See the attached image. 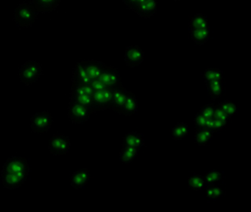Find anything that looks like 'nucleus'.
Here are the masks:
<instances>
[{"mask_svg":"<svg viewBox=\"0 0 251 212\" xmlns=\"http://www.w3.org/2000/svg\"><path fill=\"white\" fill-rule=\"evenodd\" d=\"M94 92H95V89H94L91 83H73L71 94H70V100L69 103H70V104L76 103V104L83 105V106H88V107L95 109L93 98H92Z\"/></svg>","mask_w":251,"mask_h":212,"instance_id":"f257e3e1","label":"nucleus"},{"mask_svg":"<svg viewBox=\"0 0 251 212\" xmlns=\"http://www.w3.org/2000/svg\"><path fill=\"white\" fill-rule=\"evenodd\" d=\"M42 73L40 63L35 60H29L25 63L19 71V77L22 82L30 85L39 80Z\"/></svg>","mask_w":251,"mask_h":212,"instance_id":"f03ea898","label":"nucleus"},{"mask_svg":"<svg viewBox=\"0 0 251 212\" xmlns=\"http://www.w3.org/2000/svg\"><path fill=\"white\" fill-rule=\"evenodd\" d=\"M30 172V166L27 159L21 156H13L5 162L2 173H11L27 178Z\"/></svg>","mask_w":251,"mask_h":212,"instance_id":"7ed1b4c3","label":"nucleus"},{"mask_svg":"<svg viewBox=\"0 0 251 212\" xmlns=\"http://www.w3.org/2000/svg\"><path fill=\"white\" fill-rule=\"evenodd\" d=\"M36 12L34 6L28 3H23L16 9L14 20L19 26H30L36 20Z\"/></svg>","mask_w":251,"mask_h":212,"instance_id":"20e7f679","label":"nucleus"},{"mask_svg":"<svg viewBox=\"0 0 251 212\" xmlns=\"http://www.w3.org/2000/svg\"><path fill=\"white\" fill-rule=\"evenodd\" d=\"M97 113L92 107L83 105L68 104V116L72 122L74 124H82L89 120L91 115Z\"/></svg>","mask_w":251,"mask_h":212,"instance_id":"39448f33","label":"nucleus"},{"mask_svg":"<svg viewBox=\"0 0 251 212\" xmlns=\"http://www.w3.org/2000/svg\"><path fill=\"white\" fill-rule=\"evenodd\" d=\"M52 116L46 110L39 111L30 118V127L36 133H45L49 131L52 125Z\"/></svg>","mask_w":251,"mask_h":212,"instance_id":"423d86ee","label":"nucleus"},{"mask_svg":"<svg viewBox=\"0 0 251 212\" xmlns=\"http://www.w3.org/2000/svg\"><path fill=\"white\" fill-rule=\"evenodd\" d=\"M114 95V87L105 88L100 90H96L92 95L94 107L97 111H104L110 110L111 102Z\"/></svg>","mask_w":251,"mask_h":212,"instance_id":"0eeeda50","label":"nucleus"},{"mask_svg":"<svg viewBox=\"0 0 251 212\" xmlns=\"http://www.w3.org/2000/svg\"><path fill=\"white\" fill-rule=\"evenodd\" d=\"M70 148V138L64 134L54 135L50 140L48 150L51 154L61 156L68 153Z\"/></svg>","mask_w":251,"mask_h":212,"instance_id":"6e6552de","label":"nucleus"},{"mask_svg":"<svg viewBox=\"0 0 251 212\" xmlns=\"http://www.w3.org/2000/svg\"><path fill=\"white\" fill-rule=\"evenodd\" d=\"M98 80L108 88H113L121 83V78L119 69L114 66L105 65Z\"/></svg>","mask_w":251,"mask_h":212,"instance_id":"1a4fd4ad","label":"nucleus"},{"mask_svg":"<svg viewBox=\"0 0 251 212\" xmlns=\"http://www.w3.org/2000/svg\"><path fill=\"white\" fill-rule=\"evenodd\" d=\"M145 53L138 45L126 47L124 59L126 64L131 68L137 67L143 62Z\"/></svg>","mask_w":251,"mask_h":212,"instance_id":"9d476101","label":"nucleus"},{"mask_svg":"<svg viewBox=\"0 0 251 212\" xmlns=\"http://www.w3.org/2000/svg\"><path fill=\"white\" fill-rule=\"evenodd\" d=\"M127 92L128 91L123 86L122 82L114 87V95H113L110 110L121 114L122 108L127 97Z\"/></svg>","mask_w":251,"mask_h":212,"instance_id":"9b49d317","label":"nucleus"},{"mask_svg":"<svg viewBox=\"0 0 251 212\" xmlns=\"http://www.w3.org/2000/svg\"><path fill=\"white\" fill-rule=\"evenodd\" d=\"M80 63L86 70L91 82L99 78L105 66V63L103 62L100 61V60H83Z\"/></svg>","mask_w":251,"mask_h":212,"instance_id":"f8f14e48","label":"nucleus"},{"mask_svg":"<svg viewBox=\"0 0 251 212\" xmlns=\"http://www.w3.org/2000/svg\"><path fill=\"white\" fill-rule=\"evenodd\" d=\"M90 178V171L86 168H83L73 172L70 178V184L75 189L80 190L86 187Z\"/></svg>","mask_w":251,"mask_h":212,"instance_id":"ddd939ff","label":"nucleus"},{"mask_svg":"<svg viewBox=\"0 0 251 212\" xmlns=\"http://www.w3.org/2000/svg\"><path fill=\"white\" fill-rule=\"evenodd\" d=\"M145 139L144 134L137 132H129L125 135L122 146L139 150L145 145Z\"/></svg>","mask_w":251,"mask_h":212,"instance_id":"4468645a","label":"nucleus"},{"mask_svg":"<svg viewBox=\"0 0 251 212\" xmlns=\"http://www.w3.org/2000/svg\"><path fill=\"white\" fill-rule=\"evenodd\" d=\"M189 31V35L192 41L198 45H202L209 41L212 35V29L211 26L202 29H192Z\"/></svg>","mask_w":251,"mask_h":212,"instance_id":"2eb2a0df","label":"nucleus"},{"mask_svg":"<svg viewBox=\"0 0 251 212\" xmlns=\"http://www.w3.org/2000/svg\"><path fill=\"white\" fill-rule=\"evenodd\" d=\"M158 10V3L156 0H145L137 9L135 13L141 17L145 19H151L156 13Z\"/></svg>","mask_w":251,"mask_h":212,"instance_id":"dca6fc26","label":"nucleus"},{"mask_svg":"<svg viewBox=\"0 0 251 212\" xmlns=\"http://www.w3.org/2000/svg\"><path fill=\"white\" fill-rule=\"evenodd\" d=\"M27 178L11 173H2V182L8 189H16L25 183Z\"/></svg>","mask_w":251,"mask_h":212,"instance_id":"f3484780","label":"nucleus"},{"mask_svg":"<svg viewBox=\"0 0 251 212\" xmlns=\"http://www.w3.org/2000/svg\"><path fill=\"white\" fill-rule=\"evenodd\" d=\"M138 109H139V103L136 96L131 91H128L120 115L130 116L136 113L138 111Z\"/></svg>","mask_w":251,"mask_h":212,"instance_id":"a211bd4d","label":"nucleus"},{"mask_svg":"<svg viewBox=\"0 0 251 212\" xmlns=\"http://www.w3.org/2000/svg\"><path fill=\"white\" fill-rule=\"evenodd\" d=\"M208 95L213 100L218 99L225 92V84L223 80L210 81L205 82Z\"/></svg>","mask_w":251,"mask_h":212,"instance_id":"6ab92c4d","label":"nucleus"},{"mask_svg":"<svg viewBox=\"0 0 251 212\" xmlns=\"http://www.w3.org/2000/svg\"><path fill=\"white\" fill-rule=\"evenodd\" d=\"M187 184L189 189L196 191L206 189L209 186L205 181L203 175L197 173H194L192 176L189 177Z\"/></svg>","mask_w":251,"mask_h":212,"instance_id":"aec40b11","label":"nucleus"},{"mask_svg":"<svg viewBox=\"0 0 251 212\" xmlns=\"http://www.w3.org/2000/svg\"><path fill=\"white\" fill-rule=\"evenodd\" d=\"M73 83L75 84H90L91 80L88 77L87 73L80 63H77L73 69Z\"/></svg>","mask_w":251,"mask_h":212,"instance_id":"412c9836","label":"nucleus"},{"mask_svg":"<svg viewBox=\"0 0 251 212\" xmlns=\"http://www.w3.org/2000/svg\"><path fill=\"white\" fill-rule=\"evenodd\" d=\"M33 1L36 11L45 13L55 10L59 5L61 0H33Z\"/></svg>","mask_w":251,"mask_h":212,"instance_id":"4be33fe9","label":"nucleus"},{"mask_svg":"<svg viewBox=\"0 0 251 212\" xmlns=\"http://www.w3.org/2000/svg\"><path fill=\"white\" fill-rule=\"evenodd\" d=\"M214 132L208 129H197L195 134V141L199 146H205L211 142L214 138Z\"/></svg>","mask_w":251,"mask_h":212,"instance_id":"5701e85b","label":"nucleus"},{"mask_svg":"<svg viewBox=\"0 0 251 212\" xmlns=\"http://www.w3.org/2000/svg\"><path fill=\"white\" fill-rule=\"evenodd\" d=\"M209 26L208 18L202 13H196L191 18L189 23V30L202 29Z\"/></svg>","mask_w":251,"mask_h":212,"instance_id":"b1692460","label":"nucleus"},{"mask_svg":"<svg viewBox=\"0 0 251 212\" xmlns=\"http://www.w3.org/2000/svg\"><path fill=\"white\" fill-rule=\"evenodd\" d=\"M189 133V126L184 122H179L171 129V137L175 141L183 139Z\"/></svg>","mask_w":251,"mask_h":212,"instance_id":"393cba45","label":"nucleus"},{"mask_svg":"<svg viewBox=\"0 0 251 212\" xmlns=\"http://www.w3.org/2000/svg\"><path fill=\"white\" fill-rule=\"evenodd\" d=\"M205 82L214 80H223V72L218 68L208 67L202 72Z\"/></svg>","mask_w":251,"mask_h":212,"instance_id":"a878e982","label":"nucleus"},{"mask_svg":"<svg viewBox=\"0 0 251 212\" xmlns=\"http://www.w3.org/2000/svg\"><path fill=\"white\" fill-rule=\"evenodd\" d=\"M138 153H139V150L122 146V149L120 153V162L125 163V164H129L133 161V159H135Z\"/></svg>","mask_w":251,"mask_h":212,"instance_id":"bb28decb","label":"nucleus"},{"mask_svg":"<svg viewBox=\"0 0 251 212\" xmlns=\"http://www.w3.org/2000/svg\"><path fill=\"white\" fill-rule=\"evenodd\" d=\"M203 177L208 186L217 185L223 182L224 172L211 170L205 173Z\"/></svg>","mask_w":251,"mask_h":212,"instance_id":"cd10ccee","label":"nucleus"},{"mask_svg":"<svg viewBox=\"0 0 251 212\" xmlns=\"http://www.w3.org/2000/svg\"><path fill=\"white\" fill-rule=\"evenodd\" d=\"M216 106L220 107L230 118L233 117L238 113V108L236 105L233 104L230 100H224V101L220 102Z\"/></svg>","mask_w":251,"mask_h":212,"instance_id":"c85d7f7f","label":"nucleus"},{"mask_svg":"<svg viewBox=\"0 0 251 212\" xmlns=\"http://www.w3.org/2000/svg\"><path fill=\"white\" fill-rule=\"evenodd\" d=\"M205 190H206L207 197L211 200H216L226 194V191L220 188L218 185L209 186Z\"/></svg>","mask_w":251,"mask_h":212,"instance_id":"c756f323","label":"nucleus"},{"mask_svg":"<svg viewBox=\"0 0 251 212\" xmlns=\"http://www.w3.org/2000/svg\"><path fill=\"white\" fill-rule=\"evenodd\" d=\"M212 118L220 119V120L224 121V122H228V121L231 119L230 116H227L220 107H219L218 106H216V105H214V113H213Z\"/></svg>","mask_w":251,"mask_h":212,"instance_id":"7c9ffc66","label":"nucleus"},{"mask_svg":"<svg viewBox=\"0 0 251 212\" xmlns=\"http://www.w3.org/2000/svg\"><path fill=\"white\" fill-rule=\"evenodd\" d=\"M214 105L213 103H208L203 106L201 110H199L206 119H210L213 117L214 113Z\"/></svg>","mask_w":251,"mask_h":212,"instance_id":"2f4dec72","label":"nucleus"},{"mask_svg":"<svg viewBox=\"0 0 251 212\" xmlns=\"http://www.w3.org/2000/svg\"><path fill=\"white\" fill-rule=\"evenodd\" d=\"M206 119V118L201 112L198 111L197 114L195 115V119H194V123H195L196 130L203 129Z\"/></svg>","mask_w":251,"mask_h":212,"instance_id":"473e14b6","label":"nucleus"},{"mask_svg":"<svg viewBox=\"0 0 251 212\" xmlns=\"http://www.w3.org/2000/svg\"><path fill=\"white\" fill-rule=\"evenodd\" d=\"M226 124H227V122H224V121L220 120V119H215V118H212L211 131L215 132L222 131V130L224 129V128H226Z\"/></svg>","mask_w":251,"mask_h":212,"instance_id":"72a5a7b5","label":"nucleus"},{"mask_svg":"<svg viewBox=\"0 0 251 212\" xmlns=\"http://www.w3.org/2000/svg\"><path fill=\"white\" fill-rule=\"evenodd\" d=\"M123 1L127 6V8L133 11L136 4V0H123Z\"/></svg>","mask_w":251,"mask_h":212,"instance_id":"f704fd0d","label":"nucleus"},{"mask_svg":"<svg viewBox=\"0 0 251 212\" xmlns=\"http://www.w3.org/2000/svg\"><path fill=\"white\" fill-rule=\"evenodd\" d=\"M145 1V0H136V4H135V7L134 8H133V11H136V9H137L138 7H139V6H140L141 4H142Z\"/></svg>","mask_w":251,"mask_h":212,"instance_id":"c9c22d12","label":"nucleus"},{"mask_svg":"<svg viewBox=\"0 0 251 212\" xmlns=\"http://www.w3.org/2000/svg\"><path fill=\"white\" fill-rule=\"evenodd\" d=\"M175 1H180V0H175Z\"/></svg>","mask_w":251,"mask_h":212,"instance_id":"e433bc0d","label":"nucleus"}]
</instances>
